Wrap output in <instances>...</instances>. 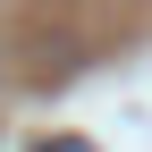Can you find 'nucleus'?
<instances>
[{"label":"nucleus","instance_id":"f257e3e1","mask_svg":"<svg viewBox=\"0 0 152 152\" xmlns=\"http://www.w3.org/2000/svg\"><path fill=\"white\" fill-rule=\"evenodd\" d=\"M34 152H93V144H85V135H42Z\"/></svg>","mask_w":152,"mask_h":152}]
</instances>
